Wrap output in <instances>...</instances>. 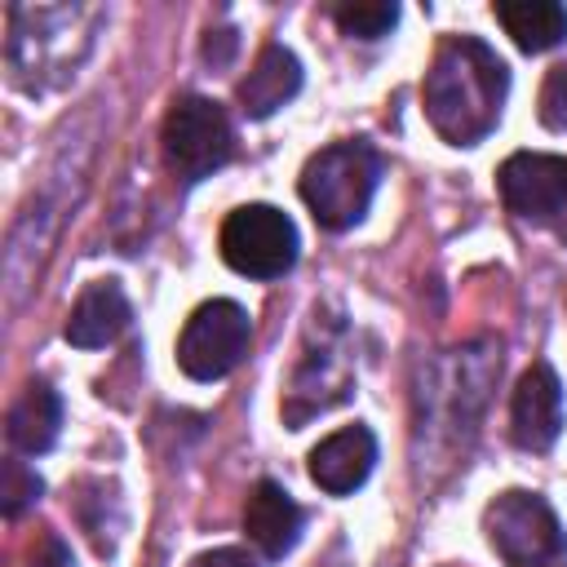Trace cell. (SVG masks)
I'll list each match as a JSON object with an SVG mask.
<instances>
[{
  "label": "cell",
  "mask_w": 567,
  "mask_h": 567,
  "mask_svg": "<svg viewBox=\"0 0 567 567\" xmlns=\"http://www.w3.org/2000/svg\"><path fill=\"white\" fill-rule=\"evenodd\" d=\"M509 93L505 62L474 35H452L439 44L425 71V115L452 146H474L501 120Z\"/></svg>",
  "instance_id": "obj_1"
},
{
  "label": "cell",
  "mask_w": 567,
  "mask_h": 567,
  "mask_svg": "<svg viewBox=\"0 0 567 567\" xmlns=\"http://www.w3.org/2000/svg\"><path fill=\"white\" fill-rule=\"evenodd\" d=\"M377 177H381V159L368 142H332L306 159L301 199L319 226L346 230L368 213Z\"/></svg>",
  "instance_id": "obj_2"
},
{
  "label": "cell",
  "mask_w": 567,
  "mask_h": 567,
  "mask_svg": "<svg viewBox=\"0 0 567 567\" xmlns=\"http://www.w3.org/2000/svg\"><path fill=\"white\" fill-rule=\"evenodd\" d=\"M164 164L177 182H204L235 155V128L221 111V102L186 93L164 115Z\"/></svg>",
  "instance_id": "obj_3"
},
{
  "label": "cell",
  "mask_w": 567,
  "mask_h": 567,
  "mask_svg": "<svg viewBox=\"0 0 567 567\" xmlns=\"http://www.w3.org/2000/svg\"><path fill=\"white\" fill-rule=\"evenodd\" d=\"M487 540L505 567H563L567 536L536 492H501L483 514Z\"/></svg>",
  "instance_id": "obj_4"
},
{
  "label": "cell",
  "mask_w": 567,
  "mask_h": 567,
  "mask_svg": "<svg viewBox=\"0 0 567 567\" xmlns=\"http://www.w3.org/2000/svg\"><path fill=\"white\" fill-rule=\"evenodd\" d=\"M221 261L248 279H279L297 261V226L275 204H244L221 221Z\"/></svg>",
  "instance_id": "obj_5"
},
{
  "label": "cell",
  "mask_w": 567,
  "mask_h": 567,
  "mask_svg": "<svg viewBox=\"0 0 567 567\" xmlns=\"http://www.w3.org/2000/svg\"><path fill=\"white\" fill-rule=\"evenodd\" d=\"M248 337H252L248 310L230 297H213L186 319L177 337V363L190 381H221L226 372L239 368Z\"/></svg>",
  "instance_id": "obj_6"
},
{
  "label": "cell",
  "mask_w": 567,
  "mask_h": 567,
  "mask_svg": "<svg viewBox=\"0 0 567 567\" xmlns=\"http://www.w3.org/2000/svg\"><path fill=\"white\" fill-rule=\"evenodd\" d=\"M501 199L532 226H545L567 244V155L518 151L496 173Z\"/></svg>",
  "instance_id": "obj_7"
},
{
  "label": "cell",
  "mask_w": 567,
  "mask_h": 567,
  "mask_svg": "<svg viewBox=\"0 0 567 567\" xmlns=\"http://www.w3.org/2000/svg\"><path fill=\"white\" fill-rule=\"evenodd\" d=\"M558 434H563V385L549 363H532L518 377L509 403V439L523 452H549Z\"/></svg>",
  "instance_id": "obj_8"
},
{
  "label": "cell",
  "mask_w": 567,
  "mask_h": 567,
  "mask_svg": "<svg viewBox=\"0 0 567 567\" xmlns=\"http://www.w3.org/2000/svg\"><path fill=\"white\" fill-rule=\"evenodd\" d=\"M377 465V439L368 425H346L337 434H328L315 452H310V478L328 492V496H346L354 492Z\"/></svg>",
  "instance_id": "obj_9"
},
{
  "label": "cell",
  "mask_w": 567,
  "mask_h": 567,
  "mask_svg": "<svg viewBox=\"0 0 567 567\" xmlns=\"http://www.w3.org/2000/svg\"><path fill=\"white\" fill-rule=\"evenodd\" d=\"M301 523H306L301 505L270 478H261L244 501V532L266 558H284L301 540Z\"/></svg>",
  "instance_id": "obj_10"
},
{
  "label": "cell",
  "mask_w": 567,
  "mask_h": 567,
  "mask_svg": "<svg viewBox=\"0 0 567 567\" xmlns=\"http://www.w3.org/2000/svg\"><path fill=\"white\" fill-rule=\"evenodd\" d=\"M128 319H133V310H128L124 288L115 279H97L75 297L62 337L80 350H97V346H111L128 328Z\"/></svg>",
  "instance_id": "obj_11"
},
{
  "label": "cell",
  "mask_w": 567,
  "mask_h": 567,
  "mask_svg": "<svg viewBox=\"0 0 567 567\" xmlns=\"http://www.w3.org/2000/svg\"><path fill=\"white\" fill-rule=\"evenodd\" d=\"M301 89V62L284 44H266L252 62V71L239 80V111L248 120L275 115L284 102H292Z\"/></svg>",
  "instance_id": "obj_12"
},
{
  "label": "cell",
  "mask_w": 567,
  "mask_h": 567,
  "mask_svg": "<svg viewBox=\"0 0 567 567\" xmlns=\"http://www.w3.org/2000/svg\"><path fill=\"white\" fill-rule=\"evenodd\" d=\"M492 13L523 53H545L567 40V9L554 0H496Z\"/></svg>",
  "instance_id": "obj_13"
},
{
  "label": "cell",
  "mask_w": 567,
  "mask_h": 567,
  "mask_svg": "<svg viewBox=\"0 0 567 567\" xmlns=\"http://www.w3.org/2000/svg\"><path fill=\"white\" fill-rule=\"evenodd\" d=\"M58 425H62V399L44 385V381H31L18 403L9 408V421H4V434L18 452H49L58 443Z\"/></svg>",
  "instance_id": "obj_14"
},
{
  "label": "cell",
  "mask_w": 567,
  "mask_h": 567,
  "mask_svg": "<svg viewBox=\"0 0 567 567\" xmlns=\"http://www.w3.org/2000/svg\"><path fill=\"white\" fill-rule=\"evenodd\" d=\"M332 18H337V27H341L346 35H354V40H381V35L394 31L399 4H390V0H354V4H337Z\"/></svg>",
  "instance_id": "obj_15"
},
{
  "label": "cell",
  "mask_w": 567,
  "mask_h": 567,
  "mask_svg": "<svg viewBox=\"0 0 567 567\" xmlns=\"http://www.w3.org/2000/svg\"><path fill=\"white\" fill-rule=\"evenodd\" d=\"M40 492H44V483H40L35 470H27L22 461H4L0 465V509H4V518H18Z\"/></svg>",
  "instance_id": "obj_16"
},
{
  "label": "cell",
  "mask_w": 567,
  "mask_h": 567,
  "mask_svg": "<svg viewBox=\"0 0 567 567\" xmlns=\"http://www.w3.org/2000/svg\"><path fill=\"white\" fill-rule=\"evenodd\" d=\"M540 124L554 133H567V62L549 66L540 84Z\"/></svg>",
  "instance_id": "obj_17"
},
{
  "label": "cell",
  "mask_w": 567,
  "mask_h": 567,
  "mask_svg": "<svg viewBox=\"0 0 567 567\" xmlns=\"http://www.w3.org/2000/svg\"><path fill=\"white\" fill-rule=\"evenodd\" d=\"M190 567H257L244 549H208V554H195Z\"/></svg>",
  "instance_id": "obj_18"
},
{
  "label": "cell",
  "mask_w": 567,
  "mask_h": 567,
  "mask_svg": "<svg viewBox=\"0 0 567 567\" xmlns=\"http://www.w3.org/2000/svg\"><path fill=\"white\" fill-rule=\"evenodd\" d=\"M230 53H235V31H208V40H204V62L226 66Z\"/></svg>",
  "instance_id": "obj_19"
}]
</instances>
